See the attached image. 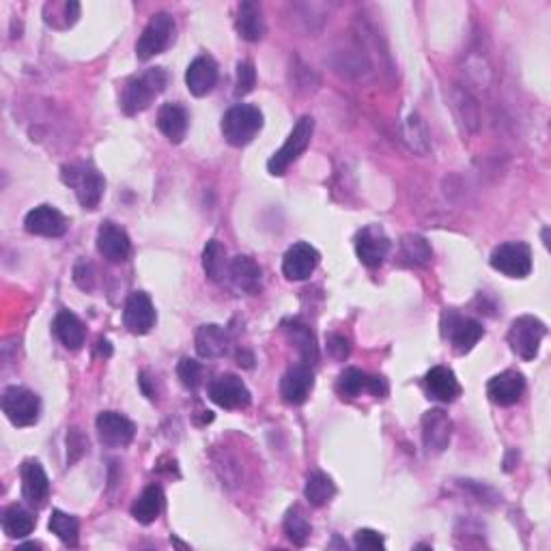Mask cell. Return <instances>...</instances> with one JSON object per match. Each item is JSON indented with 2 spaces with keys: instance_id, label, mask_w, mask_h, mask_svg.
<instances>
[{
  "instance_id": "4fadbf2b",
  "label": "cell",
  "mask_w": 551,
  "mask_h": 551,
  "mask_svg": "<svg viewBox=\"0 0 551 551\" xmlns=\"http://www.w3.org/2000/svg\"><path fill=\"white\" fill-rule=\"evenodd\" d=\"M156 321L158 315L151 297L142 291L132 293L126 302V311H123V323H126V328L130 329L132 334L142 336V334L151 332Z\"/></svg>"
},
{
  "instance_id": "8d00e7d4",
  "label": "cell",
  "mask_w": 551,
  "mask_h": 551,
  "mask_svg": "<svg viewBox=\"0 0 551 551\" xmlns=\"http://www.w3.org/2000/svg\"><path fill=\"white\" fill-rule=\"evenodd\" d=\"M457 115H459L461 123H466V127H470L472 132L478 130V104L472 100L467 91H457L455 100H452Z\"/></svg>"
},
{
  "instance_id": "f546056e",
  "label": "cell",
  "mask_w": 551,
  "mask_h": 551,
  "mask_svg": "<svg viewBox=\"0 0 551 551\" xmlns=\"http://www.w3.org/2000/svg\"><path fill=\"white\" fill-rule=\"evenodd\" d=\"M3 530L9 539H27L35 530L33 513L20 504H13L3 515Z\"/></svg>"
},
{
  "instance_id": "9c48e42d",
  "label": "cell",
  "mask_w": 551,
  "mask_h": 551,
  "mask_svg": "<svg viewBox=\"0 0 551 551\" xmlns=\"http://www.w3.org/2000/svg\"><path fill=\"white\" fill-rule=\"evenodd\" d=\"M442 332H444V336L450 341L452 349L463 355L470 353L472 349L476 347V343L481 341L485 329H482L476 319L461 317L457 315L455 311H448L444 315V329H442Z\"/></svg>"
},
{
  "instance_id": "d6986e66",
  "label": "cell",
  "mask_w": 551,
  "mask_h": 551,
  "mask_svg": "<svg viewBox=\"0 0 551 551\" xmlns=\"http://www.w3.org/2000/svg\"><path fill=\"white\" fill-rule=\"evenodd\" d=\"M312 385H315V375L308 364L302 362L297 367H291L280 381L282 401L289 405H302L311 396Z\"/></svg>"
},
{
  "instance_id": "7dc6e473",
  "label": "cell",
  "mask_w": 551,
  "mask_h": 551,
  "mask_svg": "<svg viewBox=\"0 0 551 551\" xmlns=\"http://www.w3.org/2000/svg\"><path fill=\"white\" fill-rule=\"evenodd\" d=\"M112 353V349H110V343L108 341H100V355H110Z\"/></svg>"
},
{
  "instance_id": "836d02e7",
  "label": "cell",
  "mask_w": 551,
  "mask_h": 551,
  "mask_svg": "<svg viewBox=\"0 0 551 551\" xmlns=\"http://www.w3.org/2000/svg\"><path fill=\"white\" fill-rule=\"evenodd\" d=\"M50 532L56 534V539L63 540L69 547L78 545V534H80V523L74 515H67L63 511H54L50 517Z\"/></svg>"
},
{
  "instance_id": "74e56055",
  "label": "cell",
  "mask_w": 551,
  "mask_h": 551,
  "mask_svg": "<svg viewBox=\"0 0 551 551\" xmlns=\"http://www.w3.org/2000/svg\"><path fill=\"white\" fill-rule=\"evenodd\" d=\"M403 259H407L411 265H425L431 261V248L426 239L418 235H409L403 239Z\"/></svg>"
},
{
  "instance_id": "9a60e30c",
  "label": "cell",
  "mask_w": 551,
  "mask_h": 551,
  "mask_svg": "<svg viewBox=\"0 0 551 551\" xmlns=\"http://www.w3.org/2000/svg\"><path fill=\"white\" fill-rule=\"evenodd\" d=\"M67 218L53 205H39V207L30 209L24 218V229L30 235L39 237H63L67 233Z\"/></svg>"
},
{
  "instance_id": "e575fe53",
  "label": "cell",
  "mask_w": 551,
  "mask_h": 551,
  "mask_svg": "<svg viewBox=\"0 0 551 551\" xmlns=\"http://www.w3.org/2000/svg\"><path fill=\"white\" fill-rule=\"evenodd\" d=\"M369 388V375L360 369H344L336 381V390L343 396H358Z\"/></svg>"
},
{
  "instance_id": "bcb514c9",
  "label": "cell",
  "mask_w": 551,
  "mask_h": 551,
  "mask_svg": "<svg viewBox=\"0 0 551 551\" xmlns=\"http://www.w3.org/2000/svg\"><path fill=\"white\" fill-rule=\"evenodd\" d=\"M141 388H142V393H145V396L147 399H156V390L151 388V384H156V379H151L149 377V373H141Z\"/></svg>"
},
{
  "instance_id": "5bb4252c",
  "label": "cell",
  "mask_w": 551,
  "mask_h": 551,
  "mask_svg": "<svg viewBox=\"0 0 551 551\" xmlns=\"http://www.w3.org/2000/svg\"><path fill=\"white\" fill-rule=\"evenodd\" d=\"M319 259H321V256H319L317 248H312L306 241L293 244L291 248L287 250L285 259H282V274L287 276V280L293 282L306 280V278H311L312 271L317 270Z\"/></svg>"
},
{
  "instance_id": "ee69618b",
  "label": "cell",
  "mask_w": 551,
  "mask_h": 551,
  "mask_svg": "<svg viewBox=\"0 0 551 551\" xmlns=\"http://www.w3.org/2000/svg\"><path fill=\"white\" fill-rule=\"evenodd\" d=\"M74 280L80 289L91 291L93 289V267L89 263H78L74 270Z\"/></svg>"
},
{
  "instance_id": "d590c367",
  "label": "cell",
  "mask_w": 551,
  "mask_h": 551,
  "mask_svg": "<svg viewBox=\"0 0 551 551\" xmlns=\"http://www.w3.org/2000/svg\"><path fill=\"white\" fill-rule=\"evenodd\" d=\"M285 532L291 543H296V545H304L308 540V537H311L312 528H311V523L306 522V517L300 513V508H291V511L287 513Z\"/></svg>"
},
{
  "instance_id": "d4e9b609",
  "label": "cell",
  "mask_w": 551,
  "mask_h": 551,
  "mask_svg": "<svg viewBox=\"0 0 551 551\" xmlns=\"http://www.w3.org/2000/svg\"><path fill=\"white\" fill-rule=\"evenodd\" d=\"M235 28L241 39L246 41H259L265 35V20H263L261 4L252 3V0H244L237 7Z\"/></svg>"
},
{
  "instance_id": "60d3db41",
  "label": "cell",
  "mask_w": 551,
  "mask_h": 551,
  "mask_svg": "<svg viewBox=\"0 0 551 551\" xmlns=\"http://www.w3.org/2000/svg\"><path fill=\"white\" fill-rule=\"evenodd\" d=\"M86 450H89V440L82 435L80 429H71L67 434V463L74 466L76 461H80L86 455Z\"/></svg>"
},
{
  "instance_id": "52a82bcc",
  "label": "cell",
  "mask_w": 551,
  "mask_h": 551,
  "mask_svg": "<svg viewBox=\"0 0 551 551\" xmlns=\"http://www.w3.org/2000/svg\"><path fill=\"white\" fill-rule=\"evenodd\" d=\"M3 414L13 426H30L39 420V396L22 385H9L3 393Z\"/></svg>"
},
{
  "instance_id": "8992f818",
  "label": "cell",
  "mask_w": 551,
  "mask_h": 551,
  "mask_svg": "<svg viewBox=\"0 0 551 551\" xmlns=\"http://www.w3.org/2000/svg\"><path fill=\"white\" fill-rule=\"evenodd\" d=\"M174 20L168 13H156L142 30V35L136 41V56L141 61H149L153 56L162 54L174 39Z\"/></svg>"
},
{
  "instance_id": "ba28073f",
  "label": "cell",
  "mask_w": 551,
  "mask_h": 551,
  "mask_svg": "<svg viewBox=\"0 0 551 551\" xmlns=\"http://www.w3.org/2000/svg\"><path fill=\"white\" fill-rule=\"evenodd\" d=\"M491 267L508 278H525L532 271V250L523 241H506L491 252Z\"/></svg>"
},
{
  "instance_id": "e0dca14e",
  "label": "cell",
  "mask_w": 551,
  "mask_h": 551,
  "mask_svg": "<svg viewBox=\"0 0 551 551\" xmlns=\"http://www.w3.org/2000/svg\"><path fill=\"white\" fill-rule=\"evenodd\" d=\"M452 437V420L446 411L431 409L422 416V442L429 452H444Z\"/></svg>"
},
{
  "instance_id": "4316f807",
  "label": "cell",
  "mask_w": 551,
  "mask_h": 551,
  "mask_svg": "<svg viewBox=\"0 0 551 551\" xmlns=\"http://www.w3.org/2000/svg\"><path fill=\"white\" fill-rule=\"evenodd\" d=\"M54 334L61 343H63L65 349L69 352H78V349L85 344L86 338V329L85 323L80 321L74 312L69 311H61L59 315L54 317Z\"/></svg>"
},
{
  "instance_id": "83f0119b",
  "label": "cell",
  "mask_w": 551,
  "mask_h": 551,
  "mask_svg": "<svg viewBox=\"0 0 551 551\" xmlns=\"http://www.w3.org/2000/svg\"><path fill=\"white\" fill-rule=\"evenodd\" d=\"M229 349V336H226L224 328L215 326V323H207L200 326L197 332V352L200 358L214 360L223 358Z\"/></svg>"
},
{
  "instance_id": "ac0fdd59",
  "label": "cell",
  "mask_w": 551,
  "mask_h": 551,
  "mask_svg": "<svg viewBox=\"0 0 551 551\" xmlns=\"http://www.w3.org/2000/svg\"><path fill=\"white\" fill-rule=\"evenodd\" d=\"M525 393V379L517 370H504L487 384V396L491 403L499 407H511L519 403Z\"/></svg>"
},
{
  "instance_id": "f1b7e54d",
  "label": "cell",
  "mask_w": 551,
  "mask_h": 551,
  "mask_svg": "<svg viewBox=\"0 0 551 551\" xmlns=\"http://www.w3.org/2000/svg\"><path fill=\"white\" fill-rule=\"evenodd\" d=\"M164 508V491L159 485H149L145 491L136 498V502L132 504V517L138 523L149 525L159 517Z\"/></svg>"
},
{
  "instance_id": "ffe728a7",
  "label": "cell",
  "mask_w": 551,
  "mask_h": 551,
  "mask_svg": "<svg viewBox=\"0 0 551 551\" xmlns=\"http://www.w3.org/2000/svg\"><path fill=\"white\" fill-rule=\"evenodd\" d=\"M218 82V63L211 56H197L185 71V86L194 97H205Z\"/></svg>"
},
{
  "instance_id": "4dcf8cb0",
  "label": "cell",
  "mask_w": 551,
  "mask_h": 551,
  "mask_svg": "<svg viewBox=\"0 0 551 551\" xmlns=\"http://www.w3.org/2000/svg\"><path fill=\"white\" fill-rule=\"evenodd\" d=\"M304 496H306L308 504L315 508L326 506V504L336 496V485L332 482V478L323 472H312L306 478V487H304Z\"/></svg>"
},
{
  "instance_id": "ab89813d",
  "label": "cell",
  "mask_w": 551,
  "mask_h": 551,
  "mask_svg": "<svg viewBox=\"0 0 551 551\" xmlns=\"http://www.w3.org/2000/svg\"><path fill=\"white\" fill-rule=\"evenodd\" d=\"M256 86V69L250 61H239L237 63V82H235V95L244 97L252 93Z\"/></svg>"
},
{
  "instance_id": "b9f144b4",
  "label": "cell",
  "mask_w": 551,
  "mask_h": 551,
  "mask_svg": "<svg viewBox=\"0 0 551 551\" xmlns=\"http://www.w3.org/2000/svg\"><path fill=\"white\" fill-rule=\"evenodd\" d=\"M353 543L358 549H369V551H377V549L381 551L385 547L384 537H381L379 532H375V530H369V528L358 530V532H355Z\"/></svg>"
},
{
  "instance_id": "44dd1931",
  "label": "cell",
  "mask_w": 551,
  "mask_h": 551,
  "mask_svg": "<svg viewBox=\"0 0 551 551\" xmlns=\"http://www.w3.org/2000/svg\"><path fill=\"white\" fill-rule=\"evenodd\" d=\"M22 496L30 506H44L50 496V478L39 461H24L22 466Z\"/></svg>"
},
{
  "instance_id": "8fae6325",
  "label": "cell",
  "mask_w": 551,
  "mask_h": 551,
  "mask_svg": "<svg viewBox=\"0 0 551 551\" xmlns=\"http://www.w3.org/2000/svg\"><path fill=\"white\" fill-rule=\"evenodd\" d=\"M390 252V239L385 231L377 224L364 226L358 235H355V255L364 265L375 270L384 263Z\"/></svg>"
},
{
  "instance_id": "7402d4cb",
  "label": "cell",
  "mask_w": 551,
  "mask_h": 551,
  "mask_svg": "<svg viewBox=\"0 0 551 551\" xmlns=\"http://www.w3.org/2000/svg\"><path fill=\"white\" fill-rule=\"evenodd\" d=\"M229 278L233 282V287L241 293H255L261 291V280H263V271L259 267V263L250 256H235L233 261L229 263Z\"/></svg>"
},
{
  "instance_id": "5b68a950",
  "label": "cell",
  "mask_w": 551,
  "mask_h": 551,
  "mask_svg": "<svg viewBox=\"0 0 551 551\" xmlns=\"http://www.w3.org/2000/svg\"><path fill=\"white\" fill-rule=\"evenodd\" d=\"M545 334H547V326L532 315L517 317L508 328V344L519 358L530 362L539 355L540 343H543Z\"/></svg>"
},
{
  "instance_id": "f6af8a7d",
  "label": "cell",
  "mask_w": 551,
  "mask_h": 551,
  "mask_svg": "<svg viewBox=\"0 0 551 551\" xmlns=\"http://www.w3.org/2000/svg\"><path fill=\"white\" fill-rule=\"evenodd\" d=\"M369 393L373 396H385L388 394V381L384 377H379V375H373V377H369Z\"/></svg>"
},
{
  "instance_id": "30bf717a",
  "label": "cell",
  "mask_w": 551,
  "mask_h": 551,
  "mask_svg": "<svg viewBox=\"0 0 551 551\" xmlns=\"http://www.w3.org/2000/svg\"><path fill=\"white\" fill-rule=\"evenodd\" d=\"M209 399L223 409H246L252 394L237 375H220L209 384Z\"/></svg>"
},
{
  "instance_id": "603a6c76",
  "label": "cell",
  "mask_w": 551,
  "mask_h": 551,
  "mask_svg": "<svg viewBox=\"0 0 551 551\" xmlns=\"http://www.w3.org/2000/svg\"><path fill=\"white\" fill-rule=\"evenodd\" d=\"M425 388L431 399L442 403H452L457 396H461V384L457 375L448 367H434L425 375Z\"/></svg>"
},
{
  "instance_id": "7bdbcfd3",
  "label": "cell",
  "mask_w": 551,
  "mask_h": 551,
  "mask_svg": "<svg viewBox=\"0 0 551 551\" xmlns=\"http://www.w3.org/2000/svg\"><path fill=\"white\" fill-rule=\"evenodd\" d=\"M328 352L334 360H338V362H344V360L349 358V353H352V341H349L344 334H329V336H328Z\"/></svg>"
},
{
  "instance_id": "cb8c5ba5",
  "label": "cell",
  "mask_w": 551,
  "mask_h": 551,
  "mask_svg": "<svg viewBox=\"0 0 551 551\" xmlns=\"http://www.w3.org/2000/svg\"><path fill=\"white\" fill-rule=\"evenodd\" d=\"M190 115L182 104H164L158 112V127L171 142H182L188 134Z\"/></svg>"
},
{
  "instance_id": "3957f363",
  "label": "cell",
  "mask_w": 551,
  "mask_h": 551,
  "mask_svg": "<svg viewBox=\"0 0 551 551\" xmlns=\"http://www.w3.org/2000/svg\"><path fill=\"white\" fill-rule=\"evenodd\" d=\"M168 74L162 67H153V69L145 71L141 78H134L127 82L126 91H123V110L126 115H138V112L147 110L151 101L166 89Z\"/></svg>"
},
{
  "instance_id": "6da1fadb",
  "label": "cell",
  "mask_w": 551,
  "mask_h": 551,
  "mask_svg": "<svg viewBox=\"0 0 551 551\" xmlns=\"http://www.w3.org/2000/svg\"><path fill=\"white\" fill-rule=\"evenodd\" d=\"M224 141L233 147H246L263 130V112L256 106L237 104L224 112L220 123Z\"/></svg>"
},
{
  "instance_id": "7a4b0ae2",
  "label": "cell",
  "mask_w": 551,
  "mask_h": 551,
  "mask_svg": "<svg viewBox=\"0 0 551 551\" xmlns=\"http://www.w3.org/2000/svg\"><path fill=\"white\" fill-rule=\"evenodd\" d=\"M61 179L76 192L85 209H95L106 192V179L91 164H69L61 168Z\"/></svg>"
},
{
  "instance_id": "7c38bea8",
  "label": "cell",
  "mask_w": 551,
  "mask_h": 551,
  "mask_svg": "<svg viewBox=\"0 0 551 551\" xmlns=\"http://www.w3.org/2000/svg\"><path fill=\"white\" fill-rule=\"evenodd\" d=\"M97 435H100L101 444L110 448L127 446L136 435V426L130 418H126L118 411H101L95 420Z\"/></svg>"
},
{
  "instance_id": "277c9868",
  "label": "cell",
  "mask_w": 551,
  "mask_h": 551,
  "mask_svg": "<svg viewBox=\"0 0 551 551\" xmlns=\"http://www.w3.org/2000/svg\"><path fill=\"white\" fill-rule=\"evenodd\" d=\"M312 132H315V118L308 115L302 117L300 121L296 123V127L291 130L285 145L278 149L274 156L270 158L267 171L271 174H285L287 168H289L293 162H297L302 153L308 149V145H311Z\"/></svg>"
},
{
  "instance_id": "2e32d148",
  "label": "cell",
  "mask_w": 551,
  "mask_h": 551,
  "mask_svg": "<svg viewBox=\"0 0 551 551\" xmlns=\"http://www.w3.org/2000/svg\"><path fill=\"white\" fill-rule=\"evenodd\" d=\"M97 250L108 263H123L130 259L132 241L121 226L104 223L97 231Z\"/></svg>"
},
{
  "instance_id": "1f68e13d",
  "label": "cell",
  "mask_w": 551,
  "mask_h": 551,
  "mask_svg": "<svg viewBox=\"0 0 551 551\" xmlns=\"http://www.w3.org/2000/svg\"><path fill=\"white\" fill-rule=\"evenodd\" d=\"M203 270L209 280L223 282L229 276V261H226V248L218 239H211L203 250Z\"/></svg>"
},
{
  "instance_id": "484cf974",
  "label": "cell",
  "mask_w": 551,
  "mask_h": 551,
  "mask_svg": "<svg viewBox=\"0 0 551 551\" xmlns=\"http://www.w3.org/2000/svg\"><path fill=\"white\" fill-rule=\"evenodd\" d=\"M285 332L287 336H289V341L296 344L297 352H300L302 362L312 367L319 360V344L312 329L304 321H300V319H291V321L285 323Z\"/></svg>"
},
{
  "instance_id": "f35d334b",
  "label": "cell",
  "mask_w": 551,
  "mask_h": 551,
  "mask_svg": "<svg viewBox=\"0 0 551 551\" xmlns=\"http://www.w3.org/2000/svg\"><path fill=\"white\" fill-rule=\"evenodd\" d=\"M177 375L185 388L197 390L200 385V379H203V367H200V362H197L194 358H183L182 362L177 364Z\"/></svg>"
},
{
  "instance_id": "d6a6232c",
  "label": "cell",
  "mask_w": 551,
  "mask_h": 551,
  "mask_svg": "<svg viewBox=\"0 0 551 551\" xmlns=\"http://www.w3.org/2000/svg\"><path fill=\"white\" fill-rule=\"evenodd\" d=\"M403 141L405 145L418 156H426L431 149L429 142V130H426L425 121L418 115H409L403 123Z\"/></svg>"
}]
</instances>
